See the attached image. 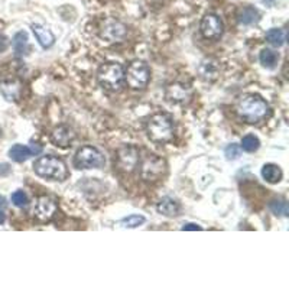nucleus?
Wrapping results in <instances>:
<instances>
[{
    "label": "nucleus",
    "instance_id": "obj_1",
    "mask_svg": "<svg viewBox=\"0 0 289 289\" xmlns=\"http://www.w3.org/2000/svg\"><path fill=\"white\" fill-rule=\"evenodd\" d=\"M237 113L248 123L255 124L265 120L271 114V107L261 96L248 94V96H243L239 100Z\"/></svg>",
    "mask_w": 289,
    "mask_h": 289
},
{
    "label": "nucleus",
    "instance_id": "obj_2",
    "mask_svg": "<svg viewBox=\"0 0 289 289\" xmlns=\"http://www.w3.org/2000/svg\"><path fill=\"white\" fill-rule=\"evenodd\" d=\"M174 120L166 113H156L151 116L146 124V132L152 142L166 143L174 138Z\"/></svg>",
    "mask_w": 289,
    "mask_h": 289
},
{
    "label": "nucleus",
    "instance_id": "obj_3",
    "mask_svg": "<svg viewBox=\"0 0 289 289\" xmlns=\"http://www.w3.org/2000/svg\"><path fill=\"white\" fill-rule=\"evenodd\" d=\"M33 171L36 175L42 178L52 179V181H64L68 177V169L64 161L54 155H45L35 161Z\"/></svg>",
    "mask_w": 289,
    "mask_h": 289
},
{
    "label": "nucleus",
    "instance_id": "obj_4",
    "mask_svg": "<svg viewBox=\"0 0 289 289\" xmlns=\"http://www.w3.org/2000/svg\"><path fill=\"white\" fill-rule=\"evenodd\" d=\"M97 80L98 84L107 91H120L124 83L123 67L117 62H106L98 68Z\"/></svg>",
    "mask_w": 289,
    "mask_h": 289
},
{
    "label": "nucleus",
    "instance_id": "obj_5",
    "mask_svg": "<svg viewBox=\"0 0 289 289\" xmlns=\"http://www.w3.org/2000/svg\"><path fill=\"white\" fill-rule=\"evenodd\" d=\"M74 165L78 169H100L106 165L104 153L94 146H83L74 156Z\"/></svg>",
    "mask_w": 289,
    "mask_h": 289
},
{
    "label": "nucleus",
    "instance_id": "obj_6",
    "mask_svg": "<svg viewBox=\"0 0 289 289\" xmlns=\"http://www.w3.org/2000/svg\"><path fill=\"white\" fill-rule=\"evenodd\" d=\"M151 80V69L143 61H133L124 72V81L133 90H143Z\"/></svg>",
    "mask_w": 289,
    "mask_h": 289
},
{
    "label": "nucleus",
    "instance_id": "obj_7",
    "mask_svg": "<svg viewBox=\"0 0 289 289\" xmlns=\"http://www.w3.org/2000/svg\"><path fill=\"white\" fill-rule=\"evenodd\" d=\"M166 172V162L158 155H148L140 162V175L148 182H155Z\"/></svg>",
    "mask_w": 289,
    "mask_h": 289
},
{
    "label": "nucleus",
    "instance_id": "obj_8",
    "mask_svg": "<svg viewBox=\"0 0 289 289\" xmlns=\"http://www.w3.org/2000/svg\"><path fill=\"white\" fill-rule=\"evenodd\" d=\"M139 164V151L135 146L124 145L117 151V166L123 172H133Z\"/></svg>",
    "mask_w": 289,
    "mask_h": 289
},
{
    "label": "nucleus",
    "instance_id": "obj_9",
    "mask_svg": "<svg viewBox=\"0 0 289 289\" xmlns=\"http://www.w3.org/2000/svg\"><path fill=\"white\" fill-rule=\"evenodd\" d=\"M193 97V90L184 83H174L166 88V98L174 104H188Z\"/></svg>",
    "mask_w": 289,
    "mask_h": 289
},
{
    "label": "nucleus",
    "instance_id": "obj_10",
    "mask_svg": "<svg viewBox=\"0 0 289 289\" xmlns=\"http://www.w3.org/2000/svg\"><path fill=\"white\" fill-rule=\"evenodd\" d=\"M223 22L217 14H206L201 20V33L207 39H219L223 35Z\"/></svg>",
    "mask_w": 289,
    "mask_h": 289
},
{
    "label": "nucleus",
    "instance_id": "obj_11",
    "mask_svg": "<svg viewBox=\"0 0 289 289\" xmlns=\"http://www.w3.org/2000/svg\"><path fill=\"white\" fill-rule=\"evenodd\" d=\"M56 208L58 207H56L54 198H51V197H41L38 200L36 206H35L33 213H35V217L38 220L42 221V223H46V221H49L54 217V214L56 213Z\"/></svg>",
    "mask_w": 289,
    "mask_h": 289
},
{
    "label": "nucleus",
    "instance_id": "obj_12",
    "mask_svg": "<svg viewBox=\"0 0 289 289\" xmlns=\"http://www.w3.org/2000/svg\"><path fill=\"white\" fill-rule=\"evenodd\" d=\"M127 33V29L123 23L120 22H116V20H110L107 22L103 29H101V38H104L106 41L109 42H120L123 41L124 36Z\"/></svg>",
    "mask_w": 289,
    "mask_h": 289
},
{
    "label": "nucleus",
    "instance_id": "obj_13",
    "mask_svg": "<svg viewBox=\"0 0 289 289\" xmlns=\"http://www.w3.org/2000/svg\"><path fill=\"white\" fill-rule=\"evenodd\" d=\"M51 140L59 148H67L75 140V133L68 126H58L51 135Z\"/></svg>",
    "mask_w": 289,
    "mask_h": 289
},
{
    "label": "nucleus",
    "instance_id": "obj_14",
    "mask_svg": "<svg viewBox=\"0 0 289 289\" xmlns=\"http://www.w3.org/2000/svg\"><path fill=\"white\" fill-rule=\"evenodd\" d=\"M32 32L36 38V41L39 42L42 48H51L54 43H55V36L54 33L49 30L48 28H45L43 25H39V23H33L32 25Z\"/></svg>",
    "mask_w": 289,
    "mask_h": 289
},
{
    "label": "nucleus",
    "instance_id": "obj_15",
    "mask_svg": "<svg viewBox=\"0 0 289 289\" xmlns=\"http://www.w3.org/2000/svg\"><path fill=\"white\" fill-rule=\"evenodd\" d=\"M156 208H158V213L162 214V216H165V217H175V216H178L179 210H181L178 201H175V200L171 198V197L162 198V200L158 203Z\"/></svg>",
    "mask_w": 289,
    "mask_h": 289
},
{
    "label": "nucleus",
    "instance_id": "obj_16",
    "mask_svg": "<svg viewBox=\"0 0 289 289\" xmlns=\"http://www.w3.org/2000/svg\"><path fill=\"white\" fill-rule=\"evenodd\" d=\"M12 45H13V51L16 55L17 56L26 55L29 51L28 33H26V32H23V30L17 32V33L13 36Z\"/></svg>",
    "mask_w": 289,
    "mask_h": 289
},
{
    "label": "nucleus",
    "instance_id": "obj_17",
    "mask_svg": "<svg viewBox=\"0 0 289 289\" xmlns=\"http://www.w3.org/2000/svg\"><path fill=\"white\" fill-rule=\"evenodd\" d=\"M262 177L269 184H278L282 179V169L275 164H266L262 168Z\"/></svg>",
    "mask_w": 289,
    "mask_h": 289
},
{
    "label": "nucleus",
    "instance_id": "obj_18",
    "mask_svg": "<svg viewBox=\"0 0 289 289\" xmlns=\"http://www.w3.org/2000/svg\"><path fill=\"white\" fill-rule=\"evenodd\" d=\"M9 156H10V159L14 161V162H25V161H28L29 158L32 156V153H30V149H29L28 146H25V145H14L10 148V151H9Z\"/></svg>",
    "mask_w": 289,
    "mask_h": 289
},
{
    "label": "nucleus",
    "instance_id": "obj_19",
    "mask_svg": "<svg viewBox=\"0 0 289 289\" xmlns=\"http://www.w3.org/2000/svg\"><path fill=\"white\" fill-rule=\"evenodd\" d=\"M0 90L3 96L6 97V100H16L20 93V85L16 81H6L0 84Z\"/></svg>",
    "mask_w": 289,
    "mask_h": 289
},
{
    "label": "nucleus",
    "instance_id": "obj_20",
    "mask_svg": "<svg viewBox=\"0 0 289 289\" xmlns=\"http://www.w3.org/2000/svg\"><path fill=\"white\" fill-rule=\"evenodd\" d=\"M266 41L269 42L272 46H282L284 42H285V32L282 29H269L266 32Z\"/></svg>",
    "mask_w": 289,
    "mask_h": 289
},
{
    "label": "nucleus",
    "instance_id": "obj_21",
    "mask_svg": "<svg viewBox=\"0 0 289 289\" xmlns=\"http://www.w3.org/2000/svg\"><path fill=\"white\" fill-rule=\"evenodd\" d=\"M259 59H261V64L265 68H275L279 56H278V54H276L275 51H272V49H262Z\"/></svg>",
    "mask_w": 289,
    "mask_h": 289
},
{
    "label": "nucleus",
    "instance_id": "obj_22",
    "mask_svg": "<svg viewBox=\"0 0 289 289\" xmlns=\"http://www.w3.org/2000/svg\"><path fill=\"white\" fill-rule=\"evenodd\" d=\"M259 146H261V140L255 135H246L245 138L242 139V143H240V148L245 152H249V153H253V152L258 151Z\"/></svg>",
    "mask_w": 289,
    "mask_h": 289
},
{
    "label": "nucleus",
    "instance_id": "obj_23",
    "mask_svg": "<svg viewBox=\"0 0 289 289\" xmlns=\"http://www.w3.org/2000/svg\"><path fill=\"white\" fill-rule=\"evenodd\" d=\"M145 223V217L143 216H138V214H132L127 216L126 219L120 221V224L126 227V229H136L139 226H142Z\"/></svg>",
    "mask_w": 289,
    "mask_h": 289
},
{
    "label": "nucleus",
    "instance_id": "obj_24",
    "mask_svg": "<svg viewBox=\"0 0 289 289\" xmlns=\"http://www.w3.org/2000/svg\"><path fill=\"white\" fill-rule=\"evenodd\" d=\"M258 19H259V13H258V10H255L253 7L245 9V10L242 12V14H240V22L245 23V25H252V23H255Z\"/></svg>",
    "mask_w": 289,
    "mask_h": 289
},
{
    "label": "nucleus",
    "instance_id": "obj_25",
    "mask_svg": "<svg viewBox=\"0 0 289 289\" xmlns=\"http://www.w3.org/2000/svg\"><path fill=\"white\" fill-rule=\"evenodd\" d=\"M269 207H271L272 213L276 216H284V217L288 216V204L284 200H274L269 204Z\"/></svg>",
    "mask_w": 289,
    "mask_h": 289
},
{
    "label": "nucleus",
    "instance_id": "obj_26",
    "mask_svg": "<svg viewBox=\"0 0 289 289\" xmlns=\"http://www.w3.org/2000/svg\"><path fill=\"white\" fill-rule=\"evenodd\" d=\"M12 203L14 206L22 208V207L28 206V195L23 193L22 190H17L12 194Z\"/></svg>",
    "mask_w": 289,
    "mask_h": 289
},
{
    "label": "nucleus",
    "instance_id": "obj_27",
    "mask_svg": "<svg viewBox=\"0 0 289 289\" xmlns=\"http://www.w3.org/2000/svg\"><path fill=\"white\" fill-rule=\"evenodd\" d=\"M226 156H227V159H237L240 156V146L236 143L229 145L226 148Z\"/></svg>",
    "mask_w": 289,
    "mask_h": 289
},
{
    "label": "nucleus",
    "instance_id": "obj_28",
    "mask_svg": "<svg viewBox=\"0 0 289 289\" xmlns=\"http://www.w3.org/2000/svg\"><path fill=\"white\" fill-rule=\"evenodd\" d=\"M7 45H9V41H7V38H6L4 35H1V33H0V54L6 51Z\"/></svg>",
    "mask_w": 289,
    "mask_h": 289
},
{
    "label": "nucleus",
    "instance_id": "obj_29",
    "mask_svg": "<svg viewBox=\"0 0 289 289\" xmlns=\"http://www.w3.org/2000/svg\"><path fill=\"white\" fill-rule=\"evenodd\" d=\"M29 149H30V153L32 155H39L42 152V146L41 145H38V143H30V146H29Z\"/></svg>",
    "mask_w": 289,
    "mask_h": 289
},
{
    "label": "nucleus",
    "instance_id": "obj_30",
    "mask_svg": "<svg viewBox=\"0 0 289 289\" xmlns=\"http://www.w3.org/2000/svg\"><path fill=\"white\" fill-rule=\"evenodd\" d=\"M182 230H201V227L198 224H194V223H190V224H184Z\"/></svg>",
    "mask_w": 289,
    "mask_h": 289
},
{
    "label": "nucleus",
    "instance_id": "obj_31",
    "mask_svg": "<svg viewBox=\"0 0 289 289\" xmlns=\"http://www.w3.org/2000/svg\"><path fill=\"white\" fill-rule=\"evenodd\" d=\"M6 207V200L4 197H0V208H4Z\"/></svg>",
    "mask_w": 289,
    "mask_h": 289
},
{
    "label": "nucleus",
    "instance_id": "obj_32",
    "mask_svg": "<svg viewBox=\"0 0 289 289\" xmlns=\"http://www.w3.org/2000/svg\"><path fill=\"white\" fill-rule=\"evenodd\" d=\"M4 221H6V216H4L3 211H0V224H3Z\"/></svg>",
    "mask_w": 289,
    "mask_h": 289
},
{
    "label": "nucleus",
    "instance_id": "obj_33",
    "mask_svg": "<svg viewBox=\"0 0 289 289\" xmlns=\"http://www.w3.org/2000/svg\"><path fill=\"white\" fill-rule=\"evenodd\" d=\"M0 135H1V130H0Z\"/></svg>",
    "mask_w": 289,
    "mask_h": 289
}]
</instances>
